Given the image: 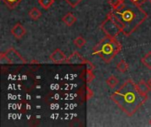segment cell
Segmentation results:
<instances>
[{
    "mask_svg": "<svg viewBox=\"0 0 151 127\" xmlns=\"http://www.w3.org/2000/svg\"><path fill=\"white\" fill-rule=\"evenodd\" d=\"M111 99L127 116L132 117L147 102L148 95L142 94L137 88V84L129 79L111 94Z\"/></svg>",
    "mask_w": 151,
    "mask_h": 127,
    "instance_id": "1",
    "label": "cell"
},
{
    "mask_svg": "<svg viewBox=\"0 0 151 127\" xmlns=\"http://www.w3.org/2000/svg\"><path fill=\"white\" fill-rule=\"evenodd\" d=\"M111 13L123 25L122 33L130 36L148 19V13L134 0H122V4Z\"/></svg>",
    "mask_w": 151,
    "mask_h": 127,
    "instance_id": "2",
    "label": "cell"
},
{
    "mask_svg": "<svg viewBox=\"0 0 151 127\" xmlns=\"http://www.w3.org/2000/svg\"><path fill=\"white\" fill-rule=\"evenodd\" d=\"M122 50V45L116 38L105 36L94 48L93 53L99 56L104 62L110 63Z\"/></svg>",
    "mask_w": 151,
    "mask_h": 127,
    "instance_id": "3",
    "label": "cell"
},
{
    "mask_svg": "<svg viewBox=\"0 0 151 127\" xmlns=\"http://www.w3.org/2000/svg\"><path fill=\"white\" fill-rule=\"evenodd\" d=\"M100 28L103 30L105 35L116 38L119 33H122L123 25L111 12H109L107 19L101 24Z\"/></svg>",
    "mask_w": 151,
    "mask_h": 127,
    "instance_id": "4",
    "label": "cell"
},
{
    "mask_svg": "<svg viewBox=\"0 0 151 127\" xmlns=\"http://www.w3.org/2000/svg\"><path fill=\"white\" fill-rule=\"evenodd\" d=\"M0 63L2 65H24L27 61L14 48H10L0 53Z\"/></svg>",
    "mask_w": 151,
    "mask_h": 127,
    "instance_id": "5",
    "label": "cell"
},
{
    "mask_svg": "<svg viewBox=\"0 0 151 127\" xmlns=\"http://www.w3.org/2000/svg\"><path fill=\"white\" fill-rule=\"evenodd\" d=\"M50 59L54 64H63L65 63L67 57L59 49H57L50 55Z\"/></svg>",
    "mask_w": 151,
    "mask_h": 127,
    "instance_id": "6",
    "label": "cell"
},
{
    "mask_svg": "<svg viewBox=\"0 0 151 127\" xmlns=\"http://www.w3.org/2000/svg\"><path fill=\"white\" fill-rule=\"evenodd\" d=\"M87 60L84 59L82 57V56L78 52V51H74L69 57H67L65 64L68 65H83L86 64Z\"/></svg>",
    "mask_w": 151,
    "mask_h": 127,
    "instance_id": "7",
    "label": "cell"
},
{
    "mask_svg": "<svg viewBox=\"0 0 151 127\" xmlns=\"http://www.w3.org/2000/svg\"><path fill=\"white\" fill-rule=\"evenodd\" d=\"M12 34L16 38V39H20L22 38L25 34H26V29L25 27L20 24V23H17L11 30Z\"/></svg>",
    "mask_w": 151,
    "mask_h": 127,
    "instance_id": "8",
    "label": "cell"
},
{
    "mask_svg": "<svg viewBox=\"0 0 151 127\" xmlns=\"http://www.w3.org/2000/svg\"><path fill=\"white\" fill-rule=\"evenodd\" d=\"M62 20H63V22H64L66 26L71 27V26H73V25L76 22L77 19H76V17H75L73 13L68 12V13H66V14L63 17Z\"/></svg>",
    "mask_w": 151,
    "mask_h": 127,
    "instance_id": "9",
    "label": "cell"
},
{
    "mask_svg": "<svg viewBox=\"0 0 151 127\" xmlns=\"http://www.w3.org/2000/svg\"><path fill=\"white\" fill-rule=\"evenodd\" d=\"M137 88L139 89V91L145 95H148L149 92L150 91V87L149 86L148 83H146L144 80H140L138 83H137Z\"/></svg>",
    "mask_w": 151,
    "mask_h": 127,
    "instance_id": "10",
    "label": "cell"
},
{
    "mask_svg": "<svg viewBox=\"0 0 151 127\" xmlns=\"http://www.w3.org/2000/svg\"><path fill=\"white\" fill-rule=\"evenodd\" d=\"M28 15H29V17H30L32 19L37 20V19H39L40 17L42 16V12L39 11V9H37L36 7H34V8H32V9L29 11Z\"/></svg>",
    "mask_w": 151,
    "mask_h": 127,
    "instance_id": "11",
    "label": "cell"
},
{
    "mask_svg": "<svg viewBox=\"0 0 151 127\" xmlns=\"http://www.w3.org/2000/svg\"><path fill=\"white\" fill-rule=\"evenodd\" d=\"M142 65L146 66L147 68L151 70V51H149L142 59H141Z\"/></svg>",
    "mask_w": 151,
    "mask_h": 127,
    "instance_id": "12",
    "label": "cell"
},
{
    "mask_svg": "<svg viewBox=\"0 0 151 127\" xmlns=\"http://www.w3.org/2000/svg\"><path fill=\"white\" fill-rule=\"evenodd\" d=\"M117 70L120 72L121 73H125L128 70V65L125 60H121L117 65Z\"/></svg>",
    "mask_w": 151,
    "mask_h": 127,
    "instance_id": "13",
    "label": "cell"
},
{
    "mask_svg": "<svg viewBox=\"0 0 151 127\" xmlns=\"http://www.w3.org/2000/svg\"><path fill=\"white\" fill-rule=\"evenodd\" d=\"M106 84H107L111 88H114L119 84V80H118L115 76L111 75V76H110V77L106 80Z\"/></svg>",
    "mask_w": 151,
    "mask_h": 127,
    "instance_id": "14",
    "label": "cell"
},
{
    "mask_svg": "<svg viewBox=\"0 0 151 127\" xmlns=\"http://www.w3.org/2000/svg\"><path fill=\"white\" fill-rule=\"evenodd\" d=\"M55 0H38L39 4L44 9V10H48L50 6H52V4H54Z\"/></svg>",
    "mask_w": 151,
    "mask_h": 127,
    "instance_id": "15",
    "label": "cell"
},
{
    "mask_svg": "<svg viewBox=\"0 0 151 127\" xmlns=\"http://www.w3.org/2000/svg\"><path fill=\"white\" fill-rule=\"evenodd\" d=\"M9 9H14L22 0H3Z\"/></svg>",
    "mask_w": 151,
    "mask_h": 127,
    "instance_id": "16",
    "label": "cell"
},
{
    "mask_svg": "<svg viewBox=\"0 0 151 127\" xmlns=\"http://www.w3.org/2000/svg\"><path fill=\"white\" fill-rule=\"evenodd\" d=\"M73 43L77 48H82L86 44V40L82 36H78L77 38L74 39Z\"/></svg>",
    "mask_w": 151,
    "mask_h": 127,
    "instance_id": "17",
    "label": "cell"
},
{
    "mask_svg": "<svg viewBox=\"0 0 151 127\" xmlns=\"http://www.w3.org/2000/svg\"><path fill=\"white\" fill-rule=\"evenodd\" d=\"M110 4L112 9H116L122 4V0H110Z\"/></svg>",
    "mask_w": 151,
    "mask_h": 127,
    "instance_id": "18",
    "label": "cell"
},
{
    "mask_svg": "<svg viewBox=\"0 0 151 127\" xmlns=\"http://www.w3.org/2000/svg\"><path fill=\"white\" fill-rule=\"evenodd\" d=\"M94 79H95V75L93 73V71L87 70V81L88 82H91Z\"/></svg>",
    "mask_w": 151,
    "mask_h": 127,
    "instance_id": "19",
    "label": "cell"
},
{
    "mask_svg": "<svg viewBox=\"0 0 151 127\" xmlns=\"http://www.w3.org/2000/svg\"><path fill=\"white\" fill-rule=\"evenodd\" d=\"M65 1H66V3L69 4V5H71L72 7H76L82 0H65Z\"/></svg>",
    "mask_w": 151,
    "mask_h": 127,
    "instance_id": "20",
    "label": "cell"
},
{
    "mask_svg": "<svg viewBox=\"0 0 151 127\" xmlns=\"http://www.w3.org/2000/svg\"><path fill=\"white\" fill-rule=\"evenodd\" d=\"M93 95H94L93 91H92L88 87H87V100L88 101L90 98H92V97H93Z\"/></svg>",
    "mask_w": 151,
    "mask_h": 127,
    "instance_id": "21",
    "label": "cell"
},
{
    "mask_svg": "<svg viewBox=\"0 0 151 127\" xmlns=\"http://www.w3.org/2000/svg\"><path fill=\"white\" fill-rule=\"evenodd\" d=\"M86 64H87V65H88V69H87V70H90V71H93V70H94V65H93L90 62L87 61Z\"/></svg>",
    "mask_w": 151,
    "mask_h": 127,
    "instance_id": "22",
    "label": "cell"
},
{
    "mask_svg": "<svg viewBox=\"0 0 151 127\" xmlns=\"http://www.w3.org/2000/svg\"><path fill=\"white\" fill-rule=\"evenodd\" d=\"M134 3L135 4H137L138 5H140V6H142L147 0H134Z\"/></svg>",
    "mask_w": 151,
    "mask_h": 127,
    "instance_id": "23",
    "label": "cell"
},
{
    "mask_svg": "<svg viewBox=\"0 0 151 127\" xmlns=\"http://www.w3.org/2000/svg\"><path fill=\"white\" fill-rule=\"evenodd\" d=\"M148 84H149V86L150 87V88H151V77H150V78L149 81H148Z\"/></svg>",
    "mask_w": 151,
    "mask_h": 127,
    "instance_id": "24",
    "label": "cell"
},
{
    "mask_svg": "<svg viewBox=\"0 0 151 127\" xmlns=\"http://www.w3.org/2000/svg\"><path fill=\"white\" fill-rule=\"evenodd\" d=\"M150 125L151 126V118H150Z\"/></svg>",
    "mask_w": 151,
    "mask_h": 127,
    "instance_id": "25",
    "label": "cell"
},
{
    "mask_svg": "<svg viewBox=\"0 0 151 127\" xmlns=\"http://www.w3.org/2000/svg\"><path fill=\"white\" fill-rule=\"evenodd\" d=\"M149 1H150V3H151V0H149Z\"/></svg>",
    "mask_w": 151,
    "mask_h": 127,
    "instance_id": "26",
    "label": "cell"
}]
</instances>
